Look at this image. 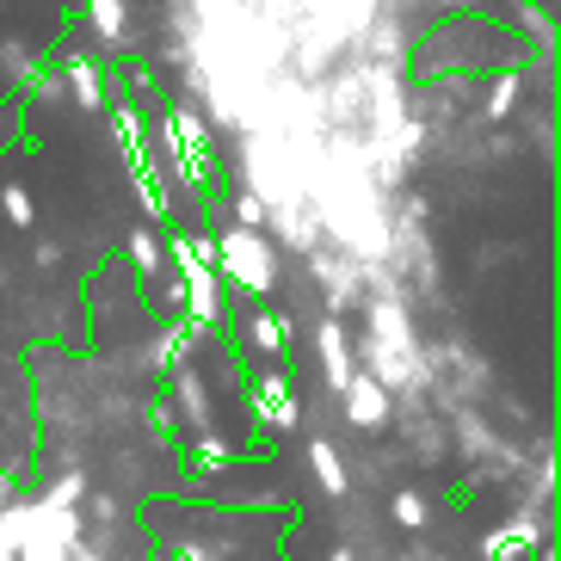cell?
Here are the masks:
<instances>
[{
	"label": "cell",
	"mask_w": 561,
	"mask_h": 561,
	"mask_svg": "<svg viewBox=\"0 0 561 561\" xmlns=\"http://www.w3.org/2000/svg\"><path fill=\"white\" fill-rule=\"evenodd\" d=\"M340 396H346V413L358 426H377L382 413H389V382H377V377H352Z\"/></svg>",
	"instance_id": "4"
},
{
	"label": "cell",
	"mask_w": 561,
	"mask_h": 561,
	"mask_svg": "<svg viewBox=\"0 0 561 561\" xmlns=\"http://www.w3.org/2000/svg\"><path fill=\"white\" fill-rule=\"evenodd\" d=\"M0 210L13 216V229H32V222H37V204H32V192H25L19 180L0 185Z\"/></svg>",
	"instance_id": "9"
},
{
	"label": "cell",
	"mask_w": 561,
	"mask_h": 561,
	"mask_svg": "<svg viewBox=\"0 0 561 561\" xmlns=\"http://www.w3.org/2000/svg\"><path fill=\"white\" fill-rule=\"evenodd\" d=\"M87 13H93V32H100L105 50L130 44V0H87Z\"/></svg>",
	"instance_id": "5"
},
{
	"label": "cell",
	"mask_w": 561,
	"mask_h": 561,
	"mask_svg": "<svg viewBox=\"0 0 561 561\" xmlns=\"http://www.w3.org/2000/svg\"><path fill=\"white\" fill-rule=\"evenodd\" d=\"M253 346H260V352H278L284 346V328L272 321V314H260V321H253Z\"/></svg>",
	"instance_id": "13"
},
{
	"label": "cell",
	"mask_w": 561,
	"mask_h": 561,
	"mask_svg": "<svg viewBox=\"0 0 561 561\" xmlns=\"http://www.w3.org/2000/svg\"><path fill=\"white\" fill-rule=\"evenodd\" d=\"M265 216H272V210H265V204L253 198V192H241V198H234V229H260Z\"/></svg>",
	"instance_id": "12"
},
{
	"label": "cell",
	"mask_w": 561,
	"mask_h": 561,
	"mask_svg": "<svg viewBox=\"0 0 561 561\" xmlns=\"http://www.w3.org/2000/svg\"><path fill=\"white\" fill-rule=\"evenodd\" d=\"M210 260L222 265V278H234L241 290H272V278H278V253H272V241L253 234V229H229L210 248Z\"/></svg>",
	"instance_id": "1"
},
{
	"label": "cell",
	"mask_w": 561,
	"mask_h": 561,
	"mask_svg": "<svg viewBox=\"0 0 561 561\" xmlns=\"http://www.w3.org/2000/svg\"><path fill=\"white\" fill-rule=\"evenodd\" d=\"M438 7H469V0H438Z\"/></svg>",
	"instance_id": "16"
},
{
	"label": "cell",
	"mask_w": 561,
	"mask_h": 561,
	"mask_svg": "<svg viewBox=\"0 0 561 561\" xmlns=\"http://www.w3.org/2000/svg\"><path fill=\"white\" fill-rule=\"evenodd\" d=\"M260 401H265V420H272V426H290V420H297V401L284 396V377H265Z\"/></svg>",
	"instance_id": "10"
},
{
	"label": "cell",
	"mask_w": 561,
	"mask_h": 561,
	"mask_svg": "<svg viewBox=\"0 0 561 561\" xmlns=\"http://www.w3.org/2000/svg\"><path fill=\"white\" fill-rule=\"evenodd\" d=\"M309 457H314V476H321V488H333V494H340V481H346V469H340V457H333V445H314Z\"/></svg>",
	"instance_id": "11"
},
{
	"label": "cell",
	"mask_w": 561,
	"mask_h": 561,
	"mask_svg": "<svg viewBox=\"0 0 561 561\" xmlns=\"http://www.w3.org/2000/svg\"><path fill=\"white\" fill-rule=\"evenodd\" d=\"M518 93H525V75H494L488 81V105H481V117H512V105H518Z\"/></svg>",
	"instance_id": "7"
},
{
	"label": "cell",
	"mask_w": 561,
	"mask_h": 561,
	"mask_svg": "<svg viewBox=\"0 0 561 561\" xmlns=\"http://www.w3.org/2000/svg\"><path fill=\"white\" fill-rule=\"evenodd\" d=\"M314 346H321V364H328V382L333 389H346L352 382V352H346V340H340V328H321L314 333Z\"/></svg>",
	"instance_id": "6"
},
{
	"label": "cell",
	"mask_w": 561,
	"mask_h": 561,
	"mask_svg": "<svg viewBox=\"0 0 561 561\" xmlns=\"http://www.w3.org/2000/svg\"><path fill=\"white\" fill-rule=\"evenodd\" d=\"M130 260L142 265V272H161V253H154V241H149V234H136V241H130Z\"/></svg>",
	"instance_id": "14"
},
{
	"label": "cell",
	"mask_w": 561,
	"mask_h": 561,
	"mask_svg": "<svg viewBox=\"0 0 561 561\" xmlns=\"http://www.w3.org/2000/svg\"><path fill=\"white\" fill-rule=\"evenodd\" d=\"M173 260L185 272V297H192V314L198 321H216L222 297H216V272H210V248H192V241H173Z\"/></svg>",
	"instance_id": "2"
},
{
	"label": "cell",
	"mask_w": 561,
	"mask_h": 561,
	"mask_svg": "<svg viewBox=\"0 0 561 561\" xmlns=\"http://www.w3.org/2000/svg\"><path fill=\"white\" fill-rule=\"evenodd\" d=\"M512 19L530 32V44H556V19H549V7H537V0H512Z\"/></svg>",
	"instance_id": "8"
},
{
	"label": "cell",
	"mask_w": 561,
	"mask_h": 561,
	"mask_svg": "<svg viewBox=\"0 0 561 561\" xmlns=\"http://www.w3.org/2000/svg\"><path fill=\"white\" fill-rule=\"evenodd\" d=\"M396 518H401L408 530H420V525H426V506H420L413 494H401V500H396Z\"/></svg>",
	"instance_id": "15"
},
{
	"label": "cell",
	"mask_w": 561,
	"mask_h": 561,
	"mask_svg": "<svg viewBox=\"0 0 561 561\" xmlns=\"http://www.w3.org/2000/svg\"><path fill=\"white\" fill-rule=\"evenodd\" d=\"M56 81H62V93H68L75 105H81V112H100V105H105V75H100L93 62H87V56H68Z\"/></svg>",
	"instance_id": "3"
}]
</instances>
